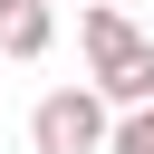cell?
I'll return each instance as SVG.
<instances>
[{"instance_id": "cell-1", "label": "cell", "mask_w": 154, "mask_h": 154, "mask_svg": "<svg viewBox=\"0 0 154 154\" xmlns=\"http://www.w3.org/2000/svg\"><path fill=\"white\" fill-rule=\"evenodd\" d=\"M77 29H87L96 96H106V106H125V116H144V106H154V38H144L125 10H87Z\"/></svg>"}, {"instance_id": "cell-2", "label": "cell", "mask_w": 154, "mask_h": 154, "mask_svg": "<svg viewBox=\"0 0 154 154\" xmlns=\"http://www.w3.org/2000/svg\"><path fill=\"white\" fill-rule=\"evenodd\" d=\"M29 144H38V154H106V144H116L106 96H96V87H58V96H38Z\"/></svg>"}, {"instance_id": "cell-3", "label": "cell", "mask_w": 154, "mask_h": 154, "mask_svg": "<svg viewBox=\"0 0 154 154\" xmlns=\"http://www.w3.org/2000/svg\"><path fill=\"white\" fill-rule=\"evenodd\" d=\"M48 38H58V10L48 0H19L0 19V58H48Z\"/></svg>"}, {"instance_id": "cell-4", "label": "cell", "mask_w": 154, "mask_h": 154, "mask_svg": "<svg viewBox=\"0 0 154 154\" xmlns=\"http://www.w3.org/2000/svg\"><path fill=\"white\" fill-rule=\"evenodd\" d=\"M106 154H154V106H144V116H125V125H116V144H106Z\"/></svg>"}, {"instance_id": "cell-5", "label": "cell", "mask_w": 154, "mask_h": 154, "mask_svg": "<svg viewBox=\"0 0 154 154\" xmlns=\"http://www.w3.org/2000/svg\"><path fill=\"white\" fill-rule=\"evenodd\" d=\"M10 10H19V0H0V19H10Z\"/></svg>"}]
</instances>
